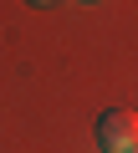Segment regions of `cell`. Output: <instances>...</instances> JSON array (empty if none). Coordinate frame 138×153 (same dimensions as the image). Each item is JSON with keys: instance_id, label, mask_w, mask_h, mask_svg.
I'll list each match as a JSON object with an SVG mask.
<instances>
[{"instance_id": "6da1fadb", "label": "cell", "mask_w": 138, "mask_h": 153, "mask_svg": "<svg viewBox=\"0 0 138 153\" xmlns=\"http://www.w3.org/2000/svg\"><path fill=\"white\" fill-rule=\"evenodd\" d=\"M97 143L107 153H138V112L128 107H107L97 117Z\"/></svg>"}, {"instance_id": "7a4b0ae2", "label": "cell", "mask_w": 138, "mask_h": 153, "mask_svg": "<svg viewBox=\"0 0 138 153\" xmlns=\"http://www.w3.org/2000/svg\"><path fill=\"white\" fill-rule=\"evenodd\" d=\"M31 5H46V0H31Z\"/></svg>"}]
</instances>
